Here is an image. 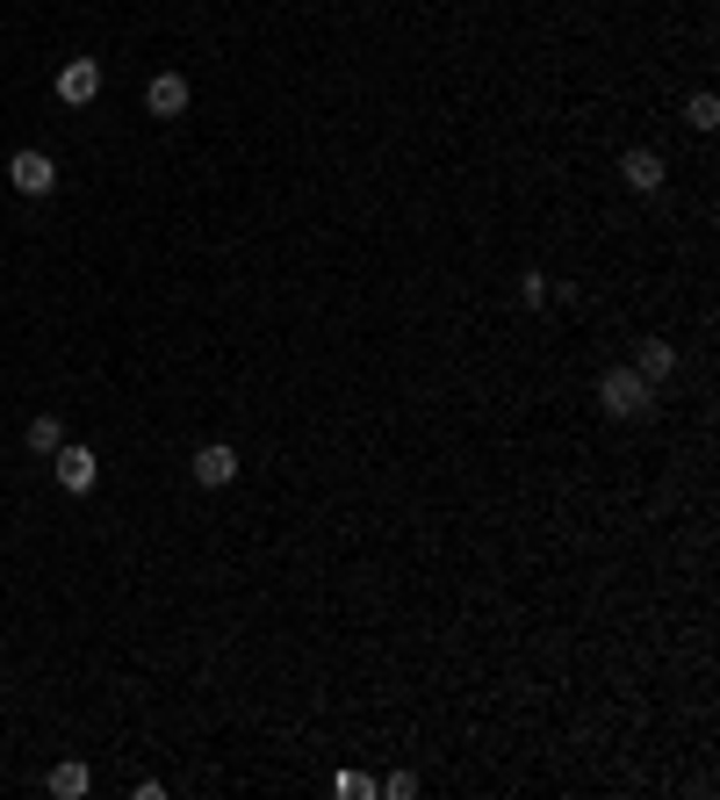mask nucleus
<instances>
[{
  "label": "nucleus",
  "mask_w": 720,
  "mask_h": 800,
  "mask_svg": "<svg viewBox=\"0 0 720 800\" xmlns=\"http://www.w3.org/2000/svg\"><path fill=\"white\" fill-rule=\"evenodd\" d=\"M599 404L613 418H635V411H649V383H641L635 368H605L599 375Z\"/></svg>",
  "instance_id": "f257e3e1"
},
{
  "label": "nucleus",
  "mask_w": 720,
  "mask_h": 800,
  "mask_svg": "<svg viewBox=\"0 0 720 800\" xmlns=\"http://www.w3.org/2000/svg\"><path fill=\"white\" fill-rule=\"evenodd\" d=\"M94 94H102V66H94V58H66V66H58V102H94Z\"/></svg>",
  "instance_id": "f03ea898"
},
{
  "label": "nucleus",
  "mask_w": 720,
  "mask_h": 800,
  "mask_svg": "<svg viewBox=\"0 0 720 800\" xmlns=\"http://www.w3.org/2000/svg\"><path fill=\"white\" fill-rule=\"evenodd\" d=\"M8 181H15L22 195H51L58 188V166L44 152H15V159H8Z\"/></svg>",
  "instance_id": "7ed1b4c3"
},
{
  "label": "nucleus",
  "mask_w": 720,
  "mask_h": 800,
  "mask_svg": "<svg viewBox=\"0 0 720 800\" xmlns=\"http://www.w3.org/2000/svg\"><path fill=\"white\" fill-rule=\"evenodd\" d=\"M51 462H58V484H66V490H94V476H102V462H94V448H72V440H66V448L51 454Z\"/></svg>",
  "instance_id": "20e7f679"
},
{
  "label": "nucleus",
  "mask_w": 720,
  "mask_h": 800,
  "mask_svg": "<svg viewBox=\"0 0 720 800\" xmlns=\"http://www.w3.org/2000/svg\"><path fill=\"white\" fill-rule=\"evenodd\" d=\"M144 108L152 116H188V80L181 72H159L152 88H144Z\"/></svg>",
  "instance_id": "39448f33"
},
{
  "label": "nucleus",
  "mask_w": 720,
  "mask_h": 800,
  "mask_svg": "<svg viewBox=\"0 0 720 800\" xmlns=\"http://www.w3.org/2000/svg\"><path fill=\"white\" fill-rule=\"evenodd\" d=\"M619 181H627L635 195H655V188H663V159H655V152H641V144H635V152L619 159Z\"/></svg>",
  "instance_id": "423d86ee"
},
{
  "label": "nucleus",
  "mask_w": 720,
  "mask_h": 800,
  "mask_svg": "<svg viewBox=\"0 0 720 800\" xmlns=\"http://www.w3.org/2000/svg\"><path fill=\"white\" fill-rule=\"evenodd\" d=\"M231 476H239V454H231V448H202V454H195V484H202V490L231 484Z\"/></svg>",
  "instance_id": "0eeeda50"
},
{
  "label": "nucleus",
  "mask_w": 720,
  "mask_h": 800,
  "mask_svg": "<svg viewBox=\"0 0 720 800\" xmlns=\"http://www.w3.org/2000/svg\"><path fill=\"white\" fill-rule=\"evenodd\" d=\"M670 368H677V347H663V339H641V353H635V375H641V383H663Z\"/></svg>",
  "instance_id": "6e6552de"
},
{
  "label": "nucleus",
  "mask_w": 720,
  "mask_h": 800,
  "mask_svg": "<svg viewBox=\"0 0 720 800\" xmlns=\"http://www.w3.org/2000/svg\"><path fill=\"white\" fill-rule=\"evenodd\" d=\"M30 448H36V454H58V448H66V426H58L51 411H44V418H30Z\"/></svg>",
  "instance_id": "1a4fd4ad"
},
{
  "label": "nucleus",
  "mask_w": 720,
  "mask_h": 800,
  "mask_svg": "<svg viewBox=\"0 0 720 800\" xmlns=\"http://www.w3.org/2000/svg\"><path fill=\"white\" fill-rule=\"evenodd\" d=\"M51 793H58V800H80V793H86V765H58V772H51Z\"/></svg>",
  "instance_id": "9d476101"
},
{
  "label": "nucleus",
  "mask_w": 720,
  "mask_h": 800,
  "mask_svg": "<svg viewBox=\"0 0 720 800\" xmlns=\"http://www.w3.org/2000/svg\"><path fill=\"white\" fill-rule=\"evenodd\" d=\"M685 123H692V130H713V123H720V102H713V94H692V102H685Z\"/></svg>",
  "instance_id": "9b49d317"
},
{
  "label": "nucleus",
  "mask_w": 720,
  "mask_h": 800,
  "mask_svg": "<svg viewBox=\"0 0 720 800\" xmlns=\"http://www.w3.org/2000/svg\"><path fill=\"white\" fill-rule=\"evenodd\" d=\"M332 793H346V800H360V793H375V786L360 779V772H339V779H332Z\"/></svg>",
  "instance_id": "f8f14e48"
},
{
  "label": "nucleus",
  "mask_w": 720,
  "mask_h": 800,
  "mask_svg": "<svg viewBox=\"0 0 720 800\" xmlns=\"http://www.w3.org/2000/svg\"><path fill=\"white\" fill-rule=\"evenodd\" d=\"M382 793H390V800H411L418 779H411V772H390V779H382Z\"/></svg>",
  "instance_id": "ddd939ff"
}]
</instances>
